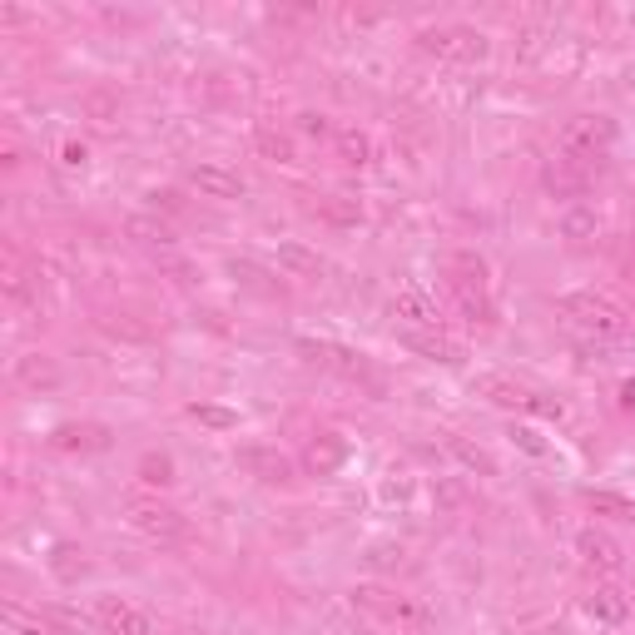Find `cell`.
<instances>
[{"label": "cell", "instance_id": "24", "mask_svg": "<svg viewBox=\"0 0 635 635\" xmlns=\"http://www.w3.org/2000/svg\"><path fill=\"white\" fill-rule=\"evenodd\" d=\"M258 149H263V159H273V164H298V144H293L288 134H278V129H258Z\"/></svg>", "mask_w": 635, "mask_h": 635}, {"label": "cell", "instance_id": "13", "mask_svg": "<svg viewBox=\"0 0 635 635\" xmlns=\"http://www.w3.org/2000/svg\"><path fill=\"white\" fill-rule=\"evenodd\" d=\"M397 343L402 348H412V353H422V358H432V363H462V348L452 343V338H442V333H422V328H397Z\"/></svg>", "mask_w": 635, "mask_h": 635}, {"label": "cell", "instance_id": "20", "mask_svg": "<svg viewBox=\"0 0 635 635\" xmlns=\"http://www.w3.org/2000/svg\"><path fill=\"white\" fill-rule=\"evenodd\" d=\"M333 149H338V159L353 164V169H363V164L373 159V144H368L363 129H333Z\"/></svg>", "mask_w": 635, "mask_h": 635}, {"label": "cell", "instance_id": "21", "mask_svg": "<svg viewBox=\"0 0 635 635\" xmlns=\"http://www.w3.org/2000/svg\"><path fill=\"white\" fill-rule=\"evenodd\" d=\"M596 234H601V219L591 209H566L561 214V239L566 244H591Z\"/></svg>", "mask_w": 635, "mask_h": 635}, {"label": "cell", "instance_id": "27", "mask_svg": "<svg viewBox=\"0 0 635 635\" xmlns=\"http://www.w3.org/2000/svg\"><path fill=\"white\" fill-rule=\"evenodd\" d=\"M229 273H234L244 288H258V293H278V283H268L273 273H263L258 263H249V258H229Z\"/></svg>", "mask_w": 635, "mask_h": 635}, {"label": "cell", "instance_id": "29", "mask_svg": "<svg viewBox=\"0 0 635 635\" xmlns=\"http://www.w3.org/2000/svg\"><path fill=\"white\" fill-rule=\"evenodd\" d=\"M5 621H10L15 635H60L50 621H30V616H20V611H5Z\"/></svg>", "mask_w": 635, "mask_h": 635}, {"label": "cell", "instance_id": "11", "mask_svg": "<svg viewBox=\"0 0 635 635\" xmlns=\"http://www.w3.org/2000/svg\"><path fill=\"white\" fill-rule=\"evenodd\" d=\"M239 467L249 477H258V482H268V487H288L293 482V462L278 447H239Z\"/></svg>", "mask_w": 635, "mask_h": 635}, {"label": "cell", "instance_id": "15", "mask_svg": "<svg viewBox=\"0 0 635 635\" xmlns=\"http://www.w3.org/2000/svg\"><path fill=\"white\" fill-rule=\"evenodd\" d=\"M581 502H586L591 516H606V521H626V526H635V497H626V492H611V487H586V492H581Z\"/></svg>", "mask_w": 635, "mask_h": 635}, {"label": "cell", "instance_id": "23", "mask_svg": "<svg viewBox=\"0 0 635 635\" xmlns=\"http://www.w3.org/2000/svg\"><path fill=\"white\" fill-rule=\"evenodd\" d=\"M50 571H55L60 581H80L90 566H85V551H80V546H70V541H55V551H50Z\"/></svg>", "mask_w": 635, "mask_h": 635}, {"label": "cell", "instance_id": "32", "mask_svg": "<svg viewBox=\"0 0 635 635\" xmlns=\"http://www.w3.org/2000/svg\"><path fill=\"white\" fill-rule=\"evenodd\" d=\"M149 199H154V214H159V209H164V214H179V209H184V199H179V189H154Z\"/></svg>", "mask_w": 635, "mask_h": 635}, {"label": "cell", "instance_id": "19", "mask_svg": "<svg viewBox=\"0 0 635 635\" xmlns=\"http://www.w3.org/2000/svg\"><path fill=\"white\" fill-rule=\"evenodd\" d=\"M447 452L472 472V477H497V457L487 452V447H477V442H467V437H457V432H447Z\"/></svg>", "mask_w": 635, "mask_h": 635}, {"label": "cell", "instance_id": "1", "mask_svg": "<svg viewBox=\"0 0 635 635\" xmlns=\"http://www.w3.org/2000/svg\"><path fill=\"white\" fill-rule=\"evenodd\" d=\"M353 606L368 611V616H378L382 626H392V631H427V626H432V616H427L412 596L387 591V586H373V581L353 586Z\"/></svg>", "mask_w": 635, "mask_h": 635}, {"label": "cell", "instance_id": "34", "mask_svg": "<svg viewBox=\"0 0 635 635\" xmlns=\"http://www.w3.org/2000/svg\"><path fill=\"white\" fill-rule=\"evenodd\" d=\"M621 407H635V378L621 382Z\"/></svg>", "mask_w": 635, "mask_h": 635}, {"label": "cell", "instance_id": "33", "mask_svg": "<svg viewBox=\"0 0 635 635\" xmlns=\"http://www.w3.org/2000/svg\"><path fill=\"white\" fill-rule=\"evenodd\" d=\"M303 129H308V134H328V120H323V115H303Z\"/></svg>", "mask_w": 635, "mask_h": 635}, {"label": "cell", "instance_id": "9", "mask_svg": "<svg viewBox=\"0 0 635 635\" xmlns=\"http://www.w3.org/2000/svg\"><path fill=\"white\" fill-rule=\"evenodd\" d=\"M422 50L447 55V60H482V55H487V35H482V30H467V25L427 30V35H422Z\"/></svg>", "mask_w": 635, "mask_h": 635}, {"label": "cell", "instance_id": "30", "mask_svg": "<svg viewBox=\"0 0 635 635\" xmlns=\"http://www.w3.org/2000/svg\"><path fill=\"white\" fill-rule=\"evenodd\" d=\"M60 164H65V169H85V164H90V144L65 139V144H60Z\"/></svg>", "mask_w": 635, "mask_h": 635}, {"label": "cell", "instance_id": "2", "mask_svg": "<svg viewBox=\"0 0 635 635\" xmlns=\"http://www.w3.org/2000/svg\"><path fill=\"white\" fill-rule=\"evenodd\" d=\"M561 313H566L576 328L596 333V338H626V333H631L626 313H621L611 298H601V293H561Z\"/></svg>", "mask_w": 635, "mask_h": 635}, {"label": "cell", "instance_id": "26", "mask_svg": "<svg viewBox=\"0 0 635 635\" xmlns=\"http://www.w3.org/2000/svg\"><path fill=\"white\" fill-rule=\"evenodd\" d=\"M189 417L204 422V427H214V432H234V427H239V412L214 407V402H189Z\"/></svg>", "mask_w": 635, "mask_h": 635}, {"label": "cell", "instance_id": "10", "mask_svg": "<svg viewBox=\"0 0 635 635\" xmlns=\"http://www.w3.org/2000/svg\"><path fill=\"white\" fill-rule=\"evenodd\" d=\"M95 621L105 626V635H149V616L139 606H129L125 596H100Z\"/></svg>", "mask_w": 635, "mask_h": 635}, {"label": "cell", "instance_id": "3", "mask_svg": "<svg viewBox=\"0 0 635 635\" xmlns=\"http://www.w3.org/2000/svg\"><path fill=\"white\" fill-rule=\"evenodd\" d=\"M472 392L487 397V402H497V407H507V412H536V417H556V422H561V402H551V397H541V392H531V387H521V382L502 378V373L472 378Z\"/></svg>", "mask_w": 635, "mask_h": 635}, {"label": "cell", "instance_id": "31", "mask_svg": "<svg viewBox=\"0 0 635 635\" xmlns=\"http://www.w3.org/2000/svg\"><path fill=\"white\" fill-rule=\"evenodd\" d=\"M511 442H516L521 452H531V457H546V442H541L531 427H511Z\"/></svg>", "mask_w": 635, "mask_h": 635}, {"label": "cell", "instance_id": "22", "mask_svg": "<svg viewBox=\"0 0 635 635\" xmlns=\"http://www.w3.org/2000/svg\"><path fill=\"white\" fill-rule=\"evenodd\" d=\"M134 472H139V482L154 487V492H159V487H174V457H169V452H144Z\"/></svg>", "mask_w": 635, "mask_h": 635}, {"label": "cell", "instance_id": "28", "mask_svg": "<svg viewBox=\"0 0 635 635\" xmlns=\"http://www.w3.org/2000/svg\"><path fill=\"white\" fill-rule=\"evenodd\" d=\"M323 219H333V224H363V204L348 199V194H333V199H323Z\"/></svg>", "mask_w": 635, "mask_h": 635}, {"label": "cell", "instance_id": "7", "mask_svg": "<svg viewBox=\"0 0 635 635\" xmlns=\"http://www.w3.org/2000/svg\"><path fill=\"white\" fill-rule=\"evenodd\" d=\"M576 556H581L591 571H601V576H616V571L626 566L621 541H616L611 531H601V526H581V531H576Z\"/></svg>", "mask_w": 635, "mask_h": 635}, {"label": "cell", "instance_id": "14", "mask_svg": "<svg viewBox=\"0 0 635 635\" xmlns=\"http://www.w3.org/2000/svg\"><path fill=\"white\" fill-rule=\"evenodd\" d=\"M125 234L134 244H144V249H159V254H169V249L179 244V239H174V224L159 219V214H129Z\"/></svg>", "mask_w": 635, "mask_h": 635}, {"label": "cell", "instance_id": "12", "mask_svg": "<svg viewBox=\"0 0 635 635\" xmlns=\"http://www.w3.org/2000/svg\"><path fill=\"white\" fill-rule=\"evenodd\" d=\"M586 616L596 621V626H626L631 621V596L621 591V586H591V596H586Z\"/></svg>", "mask_w": 635, "mask_h": 635}, {"label": "cell", "instance_id": "8", "mask_svg": "<svg viewBox=\"0 0 635 635\" xmlns=\"http://www.w3.org/2000/svg\"><path fill=\"white\" fill-rule=\"evenodd\" d=\"M541 184H546V194H556V199H581V194L591 189V169H586L581 159H571V154H551V159L541 164Z\"/></svg>", "mask_w": 635, "mask_h": 635}, {"label": "cell", "instance_id": "25", "mask_svg": "<svg viewBox=\"0 0 635 635\" xmlns=\"http://www.w3.org/2000/svg\"><path fill=\"white\" fill-rule=\"evenodd\" d=\"M55 447H105V427H75V422H65V427H55V437H50Z\"/></svg>", "mask_w": 635, "mask_h": 635}, {"label": "cell", "instance_id": "17", "mask_svg": "<svg viewBox=\"0 0 635 635\" xmlns=\"http://www.w3.org/2000/svg\"><path fill=\"white\" fill-rule=\"evenodd\" d=\"M392 318H402V328H422V333H437V308H432L422 293H412V288H402V293L392 298Z\"/></svg>", "mask_w": 635, "mask_h": 635}, {"label": "cell", "instance_id": "4", "mask_svg": "<svg viewBox=\"0 0 635 635\" xmlns=\"http://www.w3.org/2000/svg\"><path fill=\"white\" fill-rule=\"evenodd\" d=\"M611 144H616V120H606V115H576L561 129V154H571L581 164L601 159Z\"/></svg>", "mask_w": 635, "mask_h": 635}, {"label": "cell", "instance_id": "6", "mask_svg": "<svg viewBox=\"0 0 635 635\" xmlns=\"http://www.w3.org/2000/svg\"><path fill=\"white\" fill-rule=\"evenodd\" d=\"M189 189H199L204 199H219V204H234V199H244V194H249L244 174H239V169H229V164H219V159L194 164V169H189Z\"/></svg>", "mask_w": 635, "mask_h": 635}, {"label": "cell", "instance_id": "16", "mask_svg": "<svg viewBox=\"0 0 635 635\" xmlns=\"http://www.w3.org/2000/svg\"><path fill=\"white\" fill-rule=\"evenodd\" d=\"M15 382L25 392H55L60 387V368L45 353H25V358H15Z\"/></svg>", "mask_w": 635, "mask_h": 635}, {"label": "cell", "instance_id": "5", "mask_svg": "<svg viewBox=\"0 0 635 635\" xmlns=\"http://www.w3.org/2000/svg\"><path fill=\"white\" fill-rule=\"evenodd\" d=\"M125 516L129 526L144 531L149 541H179L184 536V516L159 497H125Z\"/></svg>", "mask_w": 635, "mask_h": 635}, {"label": "cell", "instance_id": "18", "mask_svg": "<svg viewBox=\"0 0 635 635\" xmlns=\"http://www.w3.org/2000/svg\"><path fill=\"white\" fill-rule=\"evenodd\" d=\"M278 268L288 273V278H318L328 263L318 249H308V244H298V239H288V244H278Z\"/></svg>", "mask_w": 635, "mask_h": 635}]
</instances>
